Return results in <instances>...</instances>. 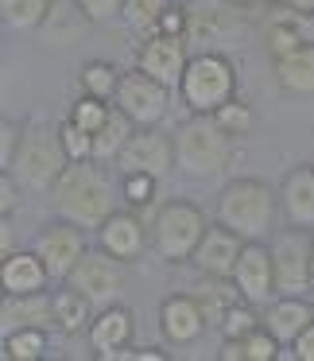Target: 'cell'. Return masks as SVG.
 Here are the masks:
<instances>
[{
	"mask_svg": "<svg viewBox=\"0 0 314 361\" xmlns=\"http://www.w3.org/2000/svg\"><path fill=\"white\" fill-rule=\"evenodd\" d=\"M109 175L97 159H78L70 164L58 183L47 190V202H51V214L63 221H74L82 229H94L101 226L105 218L113 214V202H109Z\"/></svg>",
	"mask_w": 314,
	"mask_h": 361,
	"instance_id": "obj_1",
	"label": "cell"
},
{
	"mask_svg": "<svg viewBox=\"0 0 314 361\" xmlns=\"http://www.w3.org/2000/svg\"><path fill=\"white\" fill-rule=\"evenodd\" d=\"M275 210H280V190L252 175L229 179L218 190V206H213L221 226L241 233L244 241H264L275 226Z\"/></svg>",
	"mask_w": 314,
	"mask_h": 361,
	"instance_id": "obj_2",
	"label": "cell"
},
{
	"mask_svg": "<svg viewBox=\"0 0 314 361\" xmlns=\"http://www.w3.org/2000/svg\"><path fill=\"white\" fill-rule=\"evenodd\" d=\"M70 167V156L63 148L58 125L51 121H27L24 125V140H20L16 156H12V179L32 195H47L58 183V175Z\"/></svg>",
	"mask_w": 314,
	"mask_h": 361,
	"instance_id": "obj_3",
	"label": "cell"
},
{
	"mask_svg": "<svg viewBox=\"0 0 314 361\" xmlns=\"http://www.w3.org/2000/svg\"><path fill=\"white\" fill-rule=\"evenodd\" d=\"M233 159V136L218 125L213 117H198L190 113V121H182L175 128V167L190 179H213L221 175Z\"/></svg>",
	"mask_w": 314,
	"mask_h": 361,
	"instance_id": "obj_4",
	"label": "cell"
},
{
	"mask_svg": "<svg viewBox=\"0 0 314 361\" xmlns=\"http://www.w3.org/2000/svg\"><path fill=\"white\" fill-rule=\"evenodd\" d=\"M179 97L190 113L213 117L225 102L237 97V66L225 51H194L182 71Z\"/></svg>",
	"mask_w": 314,
	"mask_h": 361,
	"instance_id": "obj_5",
	"label": "cell"
},
{
	"mask_svg": "<svg viewBox=\"0 0 314 361\" xmlns=\"http://www.w3.org/2000/svg\"><path fill=\"white\" fill-rule=\"evenodd\" d=\"M249 4L237 0H202V4H187L190 20H187V39L198 43V51H233L244 47L252 39V20H249Z\"/></svg>",
	"mask_w": 314,
	"mask_h": 361,
	"instance_id": "obj_6",
	"label": "cell"
},
{
	"mask_svg": "<svg viewBox=\"0 0 314 361\" xmlns=\"http://www.w3.org/2000/svg\"><path fill=\"white\" fill-rule=\"evenodd\" d=\"M210 229V218L187 198H171L156 210L151 221V249L167 260V264H182L194 257L202 233Z\"/></svg>",
	"mask_w": 314,
	"mask_h": 361,
	"instance_id": "obj_7",
	"label": "cell"
},
{
	"mask_svg": "<svg viewBox=\"0 0 314 361\" xmlns=\"http://www.w3.org/2000/svg\"><path fill=\"white\" fill-rule=\"evenodd\" d=\"M275 264V288L280 295H306L310 291V252H314V229L287 226L268 241Z\"/></svg>",
	"mask_w": 314,
	"mask_h": 361,
	"instance_id": "obj_8",
	"label": "cell"
},
{
	"mask_svg": "<svg viewBox=\"0 0 314 361\" xmlns=\"http://www.w3.org/2000/svg\"><path fill=\"white\" fill-rule=\"evenodd\" d=\"M125 117H132L140 128H151L167 117V105H171V86H163L159 78H151L148 71L132 66V71L120 74V86H117V97H113Z\"/></svg>",
	"mask_w": 314,
	"mask_h": 361,
	"instance_id": "obj_9",
	"label": "cell"
},
{
	"mask_svg": "<svg viewBox=\"0 0 314 361\" xmlns=\"http://www.w3.org/2000/svg\"><path fill=\"white\" fill-rule=\"evenodd\" d=\"M66 283H74V288L101 311V307H109V303H120V291H125V260H117L113 252H105L101 245H97V249H89L86 257L78 260V268L70 272Z\"/></svg>",
	"mask_w": 314,
	"mask_h": 361,
	"instance_id": "obj_10",
	"label": "cell"
},
{
	"mask_svg": "<svg viewBox=\"0 0 314 361\" xmlns=\"http://www.w3.org/2000/svg\"><path fill=\"white\" fill-rule=\"evenodd\" d=\"M32 249L43 257L51 280L66 283V280H70V272L78 268V260L89 252V245H86V229H82V226L55 218V221H47V226L35 233V245H32Z\"/></svg>",
	"mask_w": 314,
	"mask_h": 361,
	"instance_id": "obj_11",
	"label": "cell"
},
{
	"mask_svg": "<svg viewBox=\"0 0 314 361\" xmlns=\"http://www.w3.org/2000/svg\"><path fill=\"white\" fill-rule=\"evenodd\" d=\"M233 283L241 288V295L256 307H268L280 288H275V264H272V249L264 241H244L241 257L233 264Z\"/></svg>",
	"mask_w": 314,
	"mask_h": 361,
	"instance_id": "obj_12",
	"label": "cell"
},
{
	"mask_svg": "<svg viewBox=\"0 0 314 361\" xmlns=\"http://www.w3.org/2000/svg\"><path fill=\"white\" fill-rule=\"evenodd\" d=\"M132 311L125 303H109L94 314V326H89V345H94V357L101 361H132Z\"/></svg>",
	"mask_w": 314,
	"mask_h": 361,
	"instance_id": "obj_13",
	"label": "cell"
},
{
	"mask_svg": "<svg viewBox=\"0 0 314 361\" xmlns=\"http://www.w3.org/2000/svg\"><path fill=\"white\" fill-rule=\"evenodd\" d=\"M117 164L125 167V171H144V175L163 179V175L175 167V136L159 133L156 125H151V128H136Z\"/></svg>",
	"mask_w": 314,
	"mask_h": 361,
	"instance_id": "obj_14",
	"label": "cell"
},
{
	"mask_svg": "<svg viewBox=\"0 0 314 361\" xmlns=\"http://www.w3.org/2000/svg\"><path fill=\"white\" fill-rule=\"evenodd\" d=\"M187 63H190L187 35H148V39L140 43V55H136V66H140V71H148L151 78H159L171 90H179Z\"/></svg>",
	"mask_w": 314,
	"mask_h": 361,
	"instance_id": "obj_15",
	"label": "cell"
},
{
	"mask_svg": "<svg viewBox=\"0 0 314 361\" xmlns=\"http://www.w3.org/2000/svg\"><path fill=\"white\" fill-rule=\"evenodd\" d=\"M303 43H314V16L291 8V4H275L272 16L264 20V47L272 55V63L299 51Z\"/></svg>",
	"mask_w": 314,
	"mask_h": 361,
	"instance_id": "obj_16",
	"label": "cell"
},
{
	"mask_svg": "<svg viewBox=\"0 0 314 361\" xmlns=\"http://www.w3.org/2000/svg\"><path fill=\"white\" fill-rule=\"evenodd\" d=\"M241 249H244L241 233H233V229L221 226V221H210V229L202 233L190 264L202 276H233V264H237V257H241Z\"/></svg>",
	"mask_w": 314,
	"mask_h": 361,
	"instance_id": "obj_17",
	"label": "cell"
},
{
	"mask_svg": "<svg viewBox=\"0 0 314 361\" xmlns=\"http://www.w3.org/2000/svg\"><path fill=\"white\" fill-rule=\"evenodd\" d=\"M206 314L202 307H198L194 295H187V291H175V295H167L163 303H159V330H163V338L171 345H190L198 342V338L206 334Z\"/></svg>",
	"mask_w": 314,
	"mask_h": 361,
	"instance_id": "obj_18",
	"label": "cell"
},
{
	"mask_svg": "<svg viewBox=\"0 0 314 361\" xmlns=\"http://www.w3.org/2000/svg\"><path fill=\"white\" fill-rule=\"evenodd\" d=\"M280 210L287 226L314 229V164H295L280 179Z\"/></svg>",
	"mask_w": 314,
	"mask_h": 361,
	"instance_id": "obj_19",
	"label": "cell"
},
{
	"mask_svg": "<svg viewBox=\"0 0 314 361\" xmlns=\"http://www.w3.org/2000/svg\"><path fill=\"white\" fill-rule=\"evenodd\" d=\"M97 245L105 252H113L117 260H136L148 245V233H144V221H140V210H113L109 218L97 226Z\"/></svg>",
	"mask_w": 314,
	"mask_h": 361,
	"instance_id": "obj_20",
	"label": "cell"
},
{
	"mask_svg": "<svg viewBox=\"0 0 314 361\" xmlns=\"http://www.w3.org/2000/svg\"><path fill=\"white\" fill-rule=\"evenodd\" d=\"M89 27H94V20L86 16L78 0H51L47 20L39 24V39L47 47H74L89 35Z\"/></svg>",
	"mask_w": 314,
	"mask_h": 361,
	"instance_id": "obj_21",
	"label": "cell"
},
{
	"mask_svg": "<svg viewBox=\"0 0 314 361\" xmlns=\"http://www.w3.org/2000/svg\"><path fill=\"white\" fill-rule=\"evenodd\" d=\"M0 283H4V295H32V291H47L51 272L43 264L39 252H16L0 260Z\"/></svg>",
	"mask_w": 314,
	"mask_h": 361,
	"instance_id": "obj_22",
	"label": "cell"
},
{
	"mask_svg": "<svg viewBox=\"0 0 314 361\" xmlns=\"http://www.w3.org/2000/svg\"><path fill=\"white\" fill-rule=\"evenodd\" d=\"M310 322H314V303H306V295H275L264 307V326L283 345L295 342V334H303Z\"/></svg>",
	"mask_w": 314,
	"mask_h": 361,
	"instance_id": "obj_23",
	"label": "cell"
},
{
	"mask_svg": "<svg viewBox=\"0 0 314 361\" xmlns=\"http://www.w3.org/2000/svg\"><path fill=\"white\" fill-rule=\"evenodd\" d=\"M94 311H97V307L89 303L74 283H63V288L51 291L55 330H63V334H89V326H94Z\"/></svg>",
	"mask_w": 314,
	"mask_h": 361,
	"instance_id": "obj_24",
	"label": "cell"
},
{
	"mask_svg": "<svg viewBox=\"0 0 314 361\" xmlns=\"http://www.w3.org/2000/svg\"><path fill=\"white\" fill-rule=\"evenodd\" d=\"M275 82L291 97H310L314 94V43H303L299 51L275 59Z\"/></svg>",
	"mask_w": 314,
	"mask_h": 361,
	"instance_id": "obj_25",
	"label": "cell"
},
{
	"mask_svg": "<svg viewBox=\"0 0 314 361\" xmlns=\"http://www.w3.org/2000/svg\"><path fill=\"white\" fill-rule=\"evenodd\" d=\"M0 319H4V330L55 326V314H51V291H32V295H4Z\"/></svg>",
	"mask_w": 314,
	"mask_h": 361,
	"instance_id": "obj_26",
	"label": "cell"
},
{
	"mask_svg": "<svg viewBox=\"0 0 314 361\" xmlns=\"http://www.w3.org/2000/svg\"><path fill=\"white\" fill-rule=\"evenodd\" d=\"M190 295L198 299V307H202L206 322L210 326H221V319L229 314V307L241 303V288L233 283V276H202V283H198Z\"/></svg>",
	"mask_w": 314,
	"mask_h": 361,
	"instance_id": "obj_27",
	"label": "cell"
},
{
	"mask_svg": "<svg viewBox=\"0 0 314 361\" xmlns=\"http://www.w3.org/2000/svg\"><path fill=\"white\" fill-rule=\"evenodd\" d=\"M136 128H140V125H136L132 117H125V113L113 105V113H109V121L101 125V133H94V159H97V164H117Z\"/></svg>",
	"mask_w": 314,
	"mask_h": 361,
	"instance_id": "obj_28",
	"label": "cell"
},
{
	"mask_svg": "<svg viewBox=\"0 0 314 361\" xmlns=\"http://www.w3.org/2000/svg\"><path fill=\"white\" fill-rule=\"evenodd\" d=\"M4 361H39L47 353V326L4 330Z\"/></svg>",
	"mask_w": 314,
	"mask_h": 361,
	"instance_id": "obj_29",
	"label": "cell"
},
{
	"mask_svg": "<svg viewBox=\"0 0 314 361\" xmlns=\"http://www.w3.org/2000/svg\"><path fill=\"white\" fill-rule=\"evenodd\" d=\"M51 0H0V20L8 32H39Z\"/></svg>",
	"mask_w": 314,
	"mask_h": 361,
	"instance_id": "obj_30",
	"label": "cell"
},
{
	"mask_svg": "<svg viewBox=\"0 0 314 361\" xmlns=\"http://www.w3.org/2000/svg\"><path fill=\"white\" fill-rule=\"evenodd\" d=\"M120 74L113 63H105V59H89L86 66L78 71V90L82 94H94V97H105V102H113L117 97V86H120Z\"/></svg>",
	"mask_w": 314,
	"mask_h": 361,
	"instance_id": "obj_31",
	"label": "cell"
},
{
	"mask_svg": "<svg viewBox=\"0 0 314 361\" xmlns=\"http://www.w3.org/2000/svg\"><path fill=\"white\" fill-rule=\"evenodd\" d=\"M167 4H171V0H125L120 20H125L140 39H148V35H156V27H159V20H163Z\"/></svg>",
	"mask_w": 314,
	"mask_h": 361,
	"instance_id": "obj_32",
	"label": "cell"
},
{
	"mask_svg": "<svg viewBox=\"0 0 314 361\" xmlns=\"http://www.w3.org/2000/svg\"><path fill=\"white\" fill-rule=\"evenodd\" d=\"M113 113V102H105V97H94V94H78L70 102V113H66V121H74L78 128H86V133H101V125L109 121Z\"/></svg>",
	"mask_w": 314,
	"mask_h": 361,
	"instance_id": "obj_33",
	"label": "cell"
},
{
	"mask_svg": "<svg viewBox=\"0 0 314 361\" xmlns=\"http://www.w3.org/2000/svg\"><path fill=\"white\" fill-rule=\"evenodd\" d=\"M256 326H264V307L241 299V303L229 307V314L221 319L218 330H221V338H244V334H252Z\"/></svg>",
	"mask_w": 314,
	"mask_h": 361,
	"instance_id": "obj_34",
	"label": "cell"
},
{
	"mask_svg": "<svg viewBox=\"0 0 314 361\" xmlns=\"http://www.w3.org/2000/svg\"><path fill=\"white\" fill-rule=\"evenodd\" d=\"M156 190H159V179H156V175L125 171V183H120V198H125L128 210H144V206H151V202H156Z\"/></svg>",
	"mask_w": 314,
	"mask_h": 361,
	"instance_id": "obj_35",
	"label": "cell"
},
{
	"mask_svg": "<svg viewBox=\"0 0 314 361\" xmlns=\"http://www.w3.org/2000/svg\"><path fill=\"white\" fill-rule=\"evenodd\" d=\"M213 121H218V125L237 140V136H249V133H252V125H256V113H252V105H249V102L233 97V102H225L218 113H213Z\"/></svg>",
	"mask_w": 314,
	"mask_h": 361,
	"instance_id": "obj_36",
	"label": "cell"
},
{
	"mask_svg": "<svg viewBox=\"0 0 314 361\" xmlns=\"http://www.w3.org/2000/svg\"><path fill=\"white\" fill-rule=\"evenodd\" d=\"M283 350V342L268 326H256L252 334L241 338V361H275Z\"/></svg>",
	"mask_w": 314,
	"mask_h": 361,
	"instance_id": "obj_37",
	"label": "cell"
},
{
	"mask_svg": "<svg viewBox=\"0 0 314 361\" xmlns=\"http://www.w3.org/2000/svg\"><path fill=\"white\" fill-rule=\"evenodd\" d=\"M58 136H63V148H66V156H70V164L94 159V133L78 128L74 121H63V125H58Z\"/></svg>",
	"mask_w": 314,
	"mask_h": 361,
	"instance_id": "obj_38",
	"label": "cell"
},
{
	"mask_svg": "<svg viewBox=\"0 0 314 361\" xmlns=\"http://www.w3.org/2000/svg\"><path fill=\"white\" fill-rule=\"evenodd\" d=\"M20 140H24V125H16V121H0V171H8L12 167V156H16Z\"/></svg>",
	"mask_w": 314,
	"mask_h": 361,
	"instance_id": "obj_39",
	"label": "cell"
},
{
	"mask_svg": "<svg viewBox=\"0 0 314 361\" xmlns=\"http://www.w3.org/2000/svg\"><path fill=\"white\" fill-rule=\"evenodd\" d=\"M187 20H190L187 4H182V0H171L163 20H159V27H156V35H187Z\"/></svg>",
	"mask_w": 314,
	"mask_h": 361,
	"instance_id": "obj_40",
	"label": "cell"
},
{
	"mask_svg": "<svg viewBox=\"0 0 314 361\" xmlns=\"http://www.w3.org/2000/svg\"><path fill=\"white\" fill-rule=\"evenodd\" d=\"M82 8H86V16L94 20V24H109V20H120V12H125V0H78Z\"/></svg>",
	"mask_w": 314,
	"mask_h": 361,
	"instance_id": "obj_41",
	"label": "cell"
},
{
	"mask_svg": "<svg viewBox=\"0 0 314 361\" xmlns=\"http://www.w3.org/2000/svg\"><path fill=\"white\" fill-rule=\"evenodd\" d=\"M16 187L20 183L12 179V171H0V214L4 218H12V210H16Z\"/></svg>",
	"mask_w": 314,
	"mask_h": 361,
	"instance_id": "obj_42",
	"label": "cell"
},
{
	"mask_svg": "<svg viewBox=\"0 0 314 361\" xmlns=\"http://www.w3.org/2000/svg\"><path fill=\"white\" fill-rule=\"evenodd\" d=\"M291 357L295 361H314V322L303 330V334H295V342H291Z\"/></svg>",
	"mask_w": 314,
	"mask_h": 361,
	"instance_id": "obj_43",
	"label": "cell"
},
{
	"mask_svg": "<svg viewBox=\"0 0 314 361\" xmlns=\"http://www.w3.org/2000/svg\"><path fill=\"white\" fill-rule=\"evenodd\" d=\"M132 361H171V353L156 350V345H140V350H132Z\"/></svg>",
	"mask_w": 314,
	"mask_h": 361,
	"instance_id": "obj_44",
	"label": "cell"
},
{
	"mask_svg": "<svg viewBox=\"0 0 314 361\" xmlns=\"http://www.w3.org/2000/svg\"><path fill=\"white\" fill-rule=\"evenodd\" d=\"M0 252L4 257L12 252V218H4V226H0Z\"/></svg>",
	"mask_w": 314,
	"mask_h": 361,
	"instance_id": "obj_45",
	"label": "cell"
},
{
	"mask_svg": "<svg viewBox=\"0 0 314 361\" xmlns=\"http://www.w3.org/2000/svg\"><path fill=\"white\" fill-rule=\"evenodd\" d=\"M283 4H291V8H299V12H310V16H314V0H283Z\"/></svg>",
	"mask_w": 314,
	"mask_h": 361,
	"instance_id": "obj_46",
	"label": "cell"
},
{
	"mask_svg": "<svg viewBox=\"0 0 314 361\" xmlns=\"http://www.w3.org/2000/svg\"><path fill=\"white\" fill-rule=\"evenodd\" d=\"M310 291H314V252H310Z\"/></svg>",
	"mask_w": 314,
	"mask_h": 361,
	"instance_id": "obj_47",
	"label": "cell"
},
{
	"mask_svg": "<svg viewBox=\"0 0 314 361\" xmlns=\"http://www.w3.org/2000/svg\"><path fill=\"white\" fill-rule=\"evenodd\" d=\"M237 4H256V0H237Z\"/></svg>",
	"mask_w": 314,
	"mask_h": 361,
	"instance_id": "obj_48",
	"label": "cell"
},
{
	"mask_svg": "<svg viewBox=\"0 0 314 361\" xmlns=\"http://www.w3.org/2000/svg\"><path fill=\"white\" fill-rule=\"evenodd\" d=\"M268 4H283V0H268Z\"/></svg>",
	"mask_w": 314,
	"mask_h": 361,
	"instance_id": "obj_49",
	"label": "cell"
}]
</instances>
